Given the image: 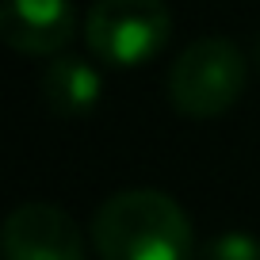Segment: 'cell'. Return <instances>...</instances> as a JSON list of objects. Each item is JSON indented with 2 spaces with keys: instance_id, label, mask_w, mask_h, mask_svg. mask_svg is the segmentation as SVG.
Masks as SVG:
<instances>
[{
  "instance_id": "7a4b0ae2",
  "label": "cell",
  "mask_w": 260,
  "mask_h": 260,
  "mask_svg": "<svg viewBox=\"0 0 260 260\" xmlns=\"http://www.w3.org/2000/svg\"><path fill=\"white\" fill-rule=\"evenodd\" d=\"M245 77V54L230 39H195L172 61L169 100L187 119H214L241 100Z\"/></svg>"
},
{
  "instance_id": "277c9868",
  "label": "cell",
  "mask_w": 260,
  "mask_h": 260,
  "mask_svg": "<svg viewBox=\"0 0 260 260\" xmlns=\"http://www.w3.org/2000/svg\"><path fill=\"white\" fill-rule=\"evenodd\" d=\"M4 260H88L84 234L61 207L23 203L4 222Z\"/></svg>"
},
{
  "instance_id": "6da1fadb",
  "label": "cell",
  "mask_w": 260,
  "mask_h": 260,
  "mask_svg": "<svg viewBox=\"0 0 260 260\" xmlns=\"http://www.w3.org/2000/svg\"><path fill=\"white\" fill-rule=\"evenodd\" d=\"M100 260H187L191 218L184 207L153 187H130L104 199L92 218Z\"/></svg>"
},
{
  "instance_id": "3957f363",
  "label": "cell",
  "mask_w": 260,
  "mask_h": 260,
  "mask_svg": "<svg viewBox=\"0 0 260 260\" xmlns=\"http://www.w3.org/2000/svg\"><path fill=\"white\" fill-rule=\"evenodd\" d=\"M172 16L165 0H96L84 23L92 54L107 65H142L165 50Z\"/></svg>"
},
{
  "instance_id": "5b68a950",
  "label": "cell",
  "mask_w": 260,
  "mask_h": 260,
  "mask_svg": "<svg viewBox=\"0 0 260 260\" xmlns=\"http://www.w3.org/2000/svg\"><path fill=\"white\" fill-rule=\"evenodd\" d=\"M73 31L77 16L69 0H0V35L19 54H57Z\"/></svg>"
},
{
  "instance_id": "52a82bcc",
  "label": "cell",
  "mask_w": 260,
  "mask_h": 260,
  "mask_svg": "<svg viewBox=\"0 0 260 260\" xmlns=\"http://www.w3.org/2000/svg\"><path fill=\"white\" fill-rule=\"evenodd\" d=\"M199 260H260V241L245 230H226L199 249Z\"/></svg>"
},
{
  "instance_id": "8992f818",
  "label": "cell",
  "mask_w": 260,
  "mask_h": 260,
  "mask_svg": "<svg viewBox=\"0 0 260 260\" xmlns=\"http://www.w3.org/2000/svg\"><path fill=\"white\" fill-rule=\"evenodd\" d=\"M100 92H104L100 73L73 54L54 57L42 77V96H46L50 111L57 115H88L100 104Z\"/></svg>"
}]
</instances>
